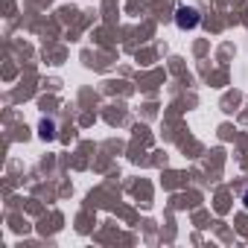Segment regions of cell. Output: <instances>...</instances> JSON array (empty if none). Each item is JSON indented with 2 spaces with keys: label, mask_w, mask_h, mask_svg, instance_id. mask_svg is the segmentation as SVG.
<instances>
[{
  "label": "cell",
  "mask_w": 248,
  "mask_h": 248,
  "mask_svg": "<svg viewBox=\"0 0 248 248\" xmlns=\"http://www.w3.org/2000/svg\"><path fill=\"white\" fill-rule=\"evenodd\" d=\"M199 21H202V15H199L196 6H184V3H181V6L175 9V27H178V30L190 32V30L199 27Z\"/></svg>",
  "instance_id": "obj_1"
},
{
  "label": "cell",
  "mask_w": 248,
  "mask_h": 248,
  "mask_svg": "<svg viewBox=\"0 0 248 248\" xmlns=\"http://www.w3.org/2000/svg\"><path fill=\"white\" fill-rule=\"evenodd\" d=\"M38 135H41L44 140H56V123H53V120H41Z\"/></svg>",
  "instance_id": "obj_2"
},
{
  "label": "cell",
  "mask_w": 248,
  "mask_h": 248,
  "mask_svg": "<svg viewBox=\"0 0 248 248\" xmlns=\"http://www.w3.org/2000/svg\"><path fill=\"white\" fill-rule=\"evenodd\" d=\"M242 207L248 210V193H242Z\"/></svg>",
  "instance_id": "obj_3"
}]
</instances>
